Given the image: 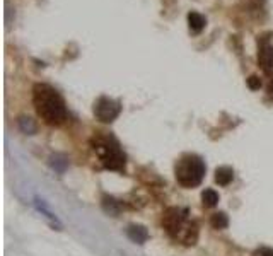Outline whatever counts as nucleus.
I'll return each instance as SVG.
<instances>
[{
    "mask_svg": "<svg viewBox=\"0 0 273 256\" xmlns=\"http://www.w3.org/2000/svg\"><path fill=\"white\" fill-rule=\"evenodd\" d=\"M210 224H212L213 229H225L229 226V219L224 212H218V214H213L212 219H210Z\"/></svg>",
    "mask_w": 273,
    "mask_h": 256,
    "instance_id": "obj_14",
    "label": "nucleus"
},
{
    "mask_svg": "<svg viewBox=\"0 0 273 256\" xmlns=\"http://www.w3.org/2000/svg\"><path fill=\"white\" fill-rule=\"evenodd\" d=\"M270 92L273 94V81H272V84H270Z\"/></svg>",
    "mask_w": 273,
    "mask_h": 256,
    "instance_id": "obj_18",
    "label": "nucleus"
},
{
    "mask_svg": "<svg viewBox=\"0 0 273 256\" xmlns=\"http://www.w3.org/2000/svg\"><path fill=\"white\" fill-rule=\"evenodd\" d=\"M33 102L38 116L46 125L58 127L67 120V106L57 89L48 84H36L33 89Z\"/></svg>",
    "mask_w": 273,
    "mask_h": 256,
    "instance_id": "obj_1",
    "label": "nucleus"
},
{
    "mask_svg": "<svg viewBox=\"0 0 273 256\" xmlns=\"http://www.w3.org/2000/svg\"><path fill=\"white\" fill-rule=\"evenodd\" d=\"M127 236L136 244H143L149 239V232L143 226H136V224H132V226L127 227Z\"/></svg>",
    "mask_w": 273,
    "mask_h": 256,
    "instance_id": "obj_7",
    "label": "nucleus"
},
{
    "mask_svg": "<svg viewBox=\"0 0 273 256\" xmlns=\"http://www.w3.org/2000/svg\"><path fill=\"white\" fill-rule=\"evenodd\" d=\"M202 202H204L205 207H215L218 203V193L212 188H206V190L202 193Z\"/></svg>",
    "mask_w": 273,
    "mask_h": 256,
    "instance_id": "obj_13",
    "label": "nucleus"
},
{
    "mask_svg": "<svg viewBox=\"0 0 273 256\" xmlns=\"http://www.w3.org/2000/svg\"><path fill=\"white\" fill-rule=\"evenodd\" d=\"M248 85H249V89L256 90V89L261 87V82H260L258 77H249V79H248Z\"/></svg>",
    "mask_w": 273,
    "mask_h": 256,
    "instance_id": "obj_16",
    "label": "nucleus"
},
{
    "mask_svg": "<svg viewBox=\"0 0 273 256\" xmlns=\"http://www.w3.org/2000/svg\"><path fill=\"white\" fill-rule=\"evenodd\" d=\"M188 24H190V29L193 31V33H202L205 24H206V19L198 12H190L188 14Z\"/></svg>",
    "mask_w": 273,
    "mask_h": 256,
    "instance_id": "obj_10",
    "label": "nucleus"
},
{
    "mask_svg": "<svg viewBox=\"0 0 273 256\" xmlns=\"http://www.w3.org/2000/svg\"><path fill=\"white\" fill-rule=\"evenodd\" d=\"M19 128L22 130L27 135H33V133H36V125H34V121L31 120V118H19Z\"/></svg>",
    "mask_w": 273,
    "mask_h": 256,
    "instance_id": "obj_15",
    "label": "nucleus"
},
{
    "mask_svg": "<svg viewBox=\"0 0 273 256\" xmlns=\"http://www.w3.org/2000/svg\"><path fill=\"white\" fill-rule=\"evenodd\" d=\"M120 113H122V104L116 99L101 96L94 102V116L101 123H111L120 116Z\"/></svg>",
    "mask_w": 273,
    "mask_h": 256,
    "instance_id": "obj_5",
    "label": "nucleus"
},
{
    "mask_svg": "<svg viewBox=\"0 0 273 256\" xmlns=\"http://www.w3.org/2000/svg\"><path fill=\"white\" fill-rule=\"evenodd\" d=\"M94 151L99 156L103 166L109 171H123L127 164V156L120 147L118 140L111 135H97L94 140Z\"/></svg>",
    "mask_w": 273,
    "mask_h": 256,
    "instance_id": "obj_4",
    "label": "nucleus"
},
{
    "mask_svg": "<svg viewBox=\"0 0 273 256\" xmlns=\"http://www.w3.org/2000/svg\"><path fill=\"white\" fill-rule=\"evenodd\" d=\"M34 205H36L38 212H41V215H45V217L48 219L52 224H57V226H58V229H60V227H62L60 220H58V217L53 214L52 210H50V208H48V205H46L45 202H43V200L38 198V196H36V198H34Z\"/></svg>",
    "mask_w": 273,
    "mask_h": 256,
    "instance_id": "obj_9",
    "label": "nucleus"
},
{
    "mask_svg": "<svg viewBox=\"0 0 273 256\" xmlns=\"http://www.w3.org/2000/svg\"><path fill=\"white\" fill-rule=\"evenodd\" d=\"M234 179V171L232 168L229 166H220L215 169V181L220 186H227V184H231Z\"/></svg>",
    "mask_w": 273,
    "mask_h": 256,
    "instance_id": "obj_8",
    "label": "nucleus"
},
{
    "mask_svg": "<svg viewBox=\"0 0 273 256\" xmlns=\"http://www.w3.org/2000/svg\"><path fill=\"white\" fill-rule=\"evenodd\" d=\"M162 227L176 241L191 246L198 239V227L188 220V210L179 207H171L162 215Z\"/></svg>",
    "mask_w": 273,
    "mask_h": 256,
    "instance_id": "obj_2",
    "label": "nucleus"
},
{
    "mask_svg": "<svg viewBox=\"0 0 273 256\" xmlns=\"http://www.w3.org/2000/svg\"><path fill=\"white\" fill-rule=\"evenodd\" d=\"M206 172L205 161L197 154H186L174 166V176L183 188H195L204 181Z\"/></svg>",
    "mask_w": 273,
    "mask_h": 256,
    "instance_id": "obj_3",
    "label": "nucleus"
},
{
    "mask_svg": "<svg viewBox=\"0 0 273 256\" xmlns=\"http://www.w3.org/2000/svg\"><path fill=\"white\" fill-rule=\"evenodd\" d=\"M103 210L109 215H118L120 210H122V207H120V203L116 202L115 198H111V196H104L103 198Z\"/></svg>",
    "mask_w": 273,
    "mask_h": 256,
    "instance_id": "obj_11",
    "label": "nucleus"
},
{
    "mask_svg": "<svg viewBox=\"0 0 273 256\" xmlns=\"http://www.w3.org/2000/svg\"><path fill=\"white\" fill-rule=\"evenodd\" d=\"M50 164H52V168L55 169V171L64 172L65 169L68 168V159L65 156H62V154H55V156H52V161H50Z\"/></svg>",
    "mask_w": 273,
    "mask_h": 256,
    "instance_id": "obj_12",
    "label": "nucleus"
},
{
    "mask_svg": "<svg viewBox=\"0 0 273 256\" xmlns=\"http://www.w3.org/2000/svg\"><path fill=\"white\" fill-rule=\"evenodd\" d=\"M260 256H273V250H263Z\"/></svg>",
    "mask_w": 273,
    "mask_h": 256,
    "instance_id": "obj_17",
    "label": "nucleus"
},
{
    "mask_svg": "<svg viewBox=\"0 0 273 256\" xmlns=\"http://www.w3.org/2000/svg\"><path fill=\"white\" fill-rule=\"evenodd\" d=\"M258 64L267 74L273 70V33L263 34L258 39Z\"/></svg>",
    "mask_w": 273,
    "mask_h": 256,
    "instance_id": "obj_6",
    "label": "nucleus"
}]
</instances>
